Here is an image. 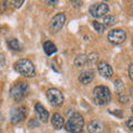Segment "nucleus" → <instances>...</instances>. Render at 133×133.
<instances>
[{
  "instance_id": "obj_1",
  "label": "nucleus",
  "mask_w": 133,
  "mask_h": 133,
  "mask_svg": "<svg viewBox=\"0 0 133 133\" xmlns=\"http://www.w3.org/2000/svg\"><path fill=\"white\" fill-rule=\"evenodd\" d=\"M15 70L26 78H33L36 76V68L29 59H19L15 62Z\"/></svg>"
},
{
  "instance_id": "obj_2",
  "label": "nucleus",
  "mask_w": 133,
  "mask_h": 133,
  "mask_svg": "<svg viewBox=\"0 0 133 133\" xmlns=\"http://www.w3.org/2000/svg\"><path fill=\"white\" fill-rule=\"evenodd\" d=\"M93 101L98 105H107L111 101V92L110 89L105 85H98L93 89L92 92Z\"/></svg>"
},
{
  "instance_id": "obj_3",
  "label": "nucleus",
  "mask_w": 133,
  "mask_h": 133,
  "mask_svg": "<svg viewBox=\"0 0 133 133\" xmlns=\"http://www.w3.org/2000/svg\"><path fill=\"white\" fill-rule=\"evenodd\" d=\"M83 127H84V119L78 112H74L65 123L66 131L70 133H82Z\"/></svg>"
},
{
  "instance_id": "obj_4",
  "label": "nucleus",
  "mask_w": 133,
  "mask_h": 133,
  "mask_svg": "<svg viewBox=\"0 0 133 133\" xmlns=\"http://www.w3.org/2000/svg\"><path fill=\"white\" fill-rule=\"evenodd\" d=\"M28 91H29L28 83L24 81H18L12 85L10 90V95L16 102H20L27 97Z\"/></svg>"
},
{
  "instance_id": "obj_5",
  "label": "nucleus",
  "mask_w": 133,
  "mask_h": 133,
  "mask_svg": "<svg viewBox=\"0 0 133 133\" xmlns=\"http://www.w3.org/2000/svg\"><path fill=\"white\" fill-rule=\"evenodd\" d=\"M27 114H28V108L26 105L22 104L16 105L12 108L10 112V122L12 124H18L27 118Z\"/></svg>"
},
{
  "instance_id": "obj_6",
  "label": "nucleus",
  "mask_w": 133,
  "mask_h": 133,
  "mask_svg": "<svg viewBox=\"0 0 133 133\" xmlns=\"http://www.w3.org/2000/svg\"><path fill=\"white\" fill-rule=\"evenodd\" d=\"M47 98H48V101L50 102V104L56 108L62 107L64 102L63 94H62V92L59 89H56V88H50L47 91Z\"/></svg>"
},
{
  "instance_id": "obj_7",
  "label": "nucleus",
  "mask_w": 133,
  "mask_h": 133,
  "mask_svg": "<svg viewBox=\"0 0 133 133\" xmlns=\"http://www.w3.org/2000/svg\"><path fill=\"white\" fill-rule=\"evenodd\" d=\"M109 5L105 2H95L89 8V14L95 19L104 18L109 14Z\"/></svg>"
},
{
  "instance_id": "obj_8",
  "label": "nucleus",
  "mask_w": 133,
  "mask_h": 133,
  "mask_svg": "<svg viewBox=\"0 0 133 133\" xmlns=\"http://www.w3.org/2000/svg\"><path fill=\"white\" fill-rule=\"evenodd\" d=\"M127 39V32L123 29H112L108 33V40L113 44H121Z\"/></svg>"
},
{
  "instance_id": "obj_9",
  "label": "nucleus",
  "mask_w": 133,
  "mask_h": 133,
  "mask_svg": "<svg viewBox=\"0 0 133 133\" xmlns=\"http://www.w3.org/2000/svg\"><path fill=\"white\" fill-rule=\"evenodd\" d=\"M65 23V15L59 12L56 16H53V18L50 21V31L52 33H58L62 28H63Z\"/></svg>"
},
{
  "instance_id": "obj_10",
  "label": "nucleus",
  "mask_w": 133,
  "mask_h": 133,
  "mask_svg": "<svg viewBox=\"0 0 133 133\" xmlns=\"http://www.w3.org/2000/svg\"><path fill=\"white\" fill-rule=\"evenodd\" d=\"M89 133H107L108 127L101 120H93L88 124Z\"/></svg>"
},
{
  "instance_id": "obj_11",
  "label": "nucleus",
  "mask_w": 133,
  "mask_h": 133,
  "mask_svg": "<svg viewBox=\"0 0 133 133\" xmlns=\"http://www.w3.org/2000/svg\"><path fill=\"white\" fill-rule=\"evenodd\" d=\"M98 71L100 73V76H102L103 78L110 79L113 76V70H112L111 65L105 61H100L98 63Z\"/></svg>"
},
{
  "instance_id": "obj_12",
  "label": "nucleus",
  "mask_w": 133,
  "mask_h": 133,
  "mask_svg": "<svg viewBox=\"0 0 133 133\" xmlns=\"http://www.w3.org/2000/svg\"><path fill=\"white\" fill-rule=\"evenodd\" d=\"M35 111H36V114L38 115V118L40 121H42L44 123L48 122V119H49V112L47 111V109L41 104V103H37L35 105Z\"/></svg>"
},
{
  "instance_id": "obj_13",
  "label": "nucleus",
  "mask_w": 133,
  "mask_h": 133,
  "mask_svg": "<svg viewBox=\"0 0 133 133\" xmlns=\"http://www.w3.org/2000/svg\"><path fill=\"white\" fill-rule=\"evenodd\" d=\"M93 78H94V71L89 69V70L82 71L78 79H79V81H80V83H82V84H89L90 82H92Z\"/></svg>"
},
{
  "instance_id": "obj_14",
  "label": "nucleus",
  "mask_w": 133,
  "mask_h": 133,
  "mask_svg": "<svg viewBox=\"0 0 133 133\" xmlns=\"http://www.w3.org/2000/svg\"><path fill=\"white\" fill-rule=\"evenodd\" d=\"M51 124H52L53 129H56V130H60V129H62L65 125L63 116L60 115L59 113H53L52 118H51Z\"/></svg>"
},
{
  "instance_id": "obj_15",
  "label": "nucleus",
  "mask_w": 133,
  "mask_h": 133,
  "mask_svg": "<svg viewBox=\"0 0 133 133\" xmlns=\"http://www.w3.org/2000/svg\"><path fill=\"white\" fill-rule=\"evenodd\" d=\"M7 45L9 49L14 50V51H22V44L20 43V41L16 38H10L7 40Z\"/></svg>"
},
{
  "instance_id": "obj_16",
  "label": "nucleus",
  "mask_w": 133,
  "mask_h": 133,
  "mask_svg": "<svg viewBox=\"0 0 133 133\" xmlns=\"http://www.w3.org/2000/svg\"><path fill=\"white\" fill-rule=\"evenodd\" d=\"M43 51L47 56H52L53 53L57 52V47L56 44L51 42V41H45V42L43 43Z\"/></svg>"
},
{
  "instance_id": "obj_17",
  "label": "nucleus",
  "mask_w": 133,
  "mask_h": 133,
  "mask_svg": "<svg viewBox=\"0 0 133 133\" xmlns=\"http://www.w3.org/2000/svg\"><path fill=\"white\" fill-rule=\"evenodd\" d=\"M85 63H88V59H87L85 55H79L77 56V58L74 59V65L76 66H83Z\"/></svg>"
},
{
  "instance_id": "obj_18",
  "label": "nucleus",
  "mask_w": 133,
  "mask_h": 133,
  "mask_svg": "<svg viewBox=\"0 0 133 133\" xmlns=\"http://www.w3.org/2000/svg\"><path fill=\"white\" fill-rule=\"evenodd\" d=\"M115 17L114 16H111V15H107L104 18H103V24H104L105 27H111L113 26V24L115 23Z\"/></svg>"
},
{
  "instance_id": "obj_19",
  "label": "nucleus",
  "mask_w": 133,
  "mask_h": 133,
  "mask_svg": "<svg viewBox=\"0 0 133 133\" xmlns=\"http://www.w3.org/2000/svg\"><path fill=\"white\" fill-rule=\"evenodd\" d=\"M92 26H93V28L97 30V32H99V33H103L104 32V30H105V26L103 24L102 22H98L97 20H94V21H92Z\"/></svg>"
},
{
  "instance_id": "obj_20",
  "label": "nucleus",
  "mask_w": 133,
  "mask_h": 133,
  "mask_svg": "<svg viewBox=\"0 0 133 133\" xmlns=\"http://www.w3.org/2000/svg\"><path fill=\"white\" fill-rule=\"evenodd\" d=\"M98 53H95V52H92V53H90V55L87 56V59H88V63H94L95 61L98 60Z\"/></svg>"
},
{
  "instance_id": "obj_21",
  "label": "nucleus",
  "mask_w": 133,
  "mask_h": 133,
  "mask_svg": "<svg viewBox=\"0 0 133 133\" xmlns=\"http://www.w3.org/2000/svg\"><path fill=\"white\" fill-rule=\"evenodd\" d=\"M114 87H115V89L118 90V92H122L123 89H124V84H123V82L120 80V79H118V80H115L114 81Z\"/></svg>"
},
{
  "instance_id": "obj_22",
  "label": "nucleus",
  "mask_w": 133,
  "mask_h": 133,
  "mask_svg": "<svg viewBox=\"0 0 133 133\" xmlns=\"http://www.w3.org/2000/svg\"><path fill=\"white\" fill-rule=\"evenodd\" d=\"M118 98H119V101L123 103V104H127V103L129 102V98H128V95H125L123 92H120L118 94Z\"/></svg>"
},
{
  "instance_id": "obj_23",
  "label": "nucleus",
  "mask_w": 133,
  "mask_h": 133,
  "mask_svg": "<svg viewBox=\"0 0 133 133\" xmlns=\"http://www.w3.org/2000/svg\"><path fill=\"white\" fill-rule=\"evenodd\" d=\"M6 64V58H5V55L0 52V68H2L3 65Z\"/></svg>"
},
{
  "instance_id": "obj_24",
  "label": "nucleus",
  "mask_w": 133,
  "mask_h": 133,
  "mask_svg": "<svg viewBox=\"0 0 133 133\" xmlns=\"http://www.w3.org/2000/svg\"><path fill=\"white\" fill-rule=\"evenodd\" d=\"M127 125L131 131H133V116H131V118L127 121Z\"/></svg>"
},
{
  "instance_id": "obj_25",
  "label": "nucleus",
  "mask_w": 133,
  "mask_h": 133,
  "mask_svg": "<svg viewBox=\"0 0 133 133\" xmlns=\"http://www.w3.org/2000/svg\"><path fill=\"white\" fill-rule=\"evenodd\" d=\"M129 77H130L131 81L133 82V63H131L130 66H129Z\"/></svg>"
},
{
  "instance_id": "obj_26",
  "label": "nucleus",
  "mask_w": 133,
  "mask_h": 133,
  "mask_svg": "<svg viewBox=\"0 0 133 133\" xmlns=\"http://www.w3.org/2000/svg\"><path fill=\"white\" fill-rule=\"evenodd\" d=\"M32 124H33V125H35V128H36V127H37V128H38V127L40 125V124H39V122H38V121H37V120H36V119H32V120H31V121H30V123H29V127H30V128H31V127H32Z\"/></svg>"
},
{
  "instance_id": "obj_27",
  "label": "nucleus",
  "mask_w": 133,
  "mask_h": 133,
  "mask_svg": "<svg viewBox=\"0 0 133 133\" xmlns=\"http://www.w3.org/2000/svg\"><path fill=\"white\" fill-rule=\"evenodd\" d=\"M23 2H24L23 0H20V1H12V3L15 5V7H16V8H20Z\"/></svg>"
},
{
  "instance_id": "obj_28",
  "label": "nucleus",
  "mask_w": 133,
  "mask_h": 133,
  "mask_svg": "<svg viewBox=\"0 0 133 133\" xmlns=\"http://www.w3.org/2000/svg\"><path fill=\"white\" fill-rule=\"evenodd\" d=\"M58 1H45V3H48V5H55V3H57Z\"/></svg>"
},
{
  "instance_id": "obj_29",
  "label": "nucleus",
  "mask_w": 133,
  "mask_h": 133,
  "mask_svg": "<svg viewBox=\"0 0 133 133\" xmlns=\"http://www.w3.org/2000/svg\"><path fill=\"white\" fill-rule=\"evenodd\" d=\"M131 11H132V15H133V2L131 3Z\"/></svg>"
},
{
  "instance_id": "obj_30",
  "label": "nucleus",
  "mask_w": 133,
  "mask_h": 133,
  "mask_svg": "<svg viewBox=\"0 0 133 133\" xmlns=\"http://www.w3.org/2000/svg\"><path fill=\"white\" fill-rule=\"evenodd\" d=\"M130 93H131V95L133 97V88H131V90H130Z\"/></svg>"
},
{
  "instance_id": "obj_31",
  "label": "nucleus",
  "mask_w": 133,
  "mask_h": 133,
  "mask_svg": "<svg viewBox=\"0 0 133 133\" xmlns=\"http://www.w3.org/2000/svg\"><path fill=\"white\" fill-rule=\"evenodd\" d=\"M131 111H132V112H133V105H132V107H131Z\"/></svg>"
}]
</instances>
